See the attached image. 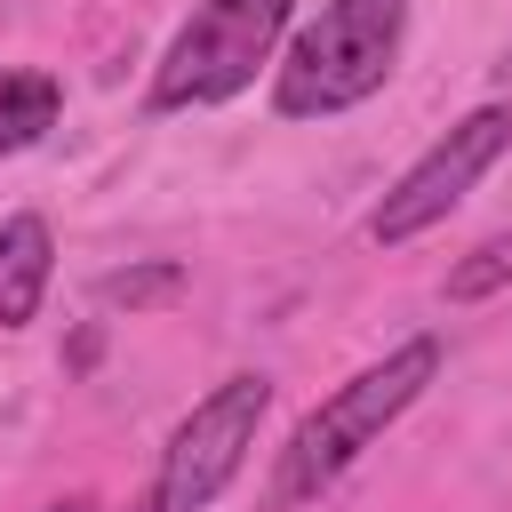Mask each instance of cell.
<instances>
[{
  "label": "cell",
  "instance_id": "6da1fadb",
  "mask_svg": "<svg viewBox=\"0 0 512 512\" xmlns=\"http://www.w3.org/2000/svg\"><path fill=\"white\" fill-rule=\"evenodd\" d=\"M440 376V344L432 336H408L400 352H384L376 368H360L352 384H336L296 432H288V448H280V464H272V512H296V504H312L328 480H344V464L360 456V448H376V432L400 416V408H416V392Z\"/></svg>",
  "mask_w": 512,
  "mask_h": 512
},
{
  "label": "cell",
  "instance_id": "7a4b0ae2",
  "mask_svg": "<svg viewBox=\"0 0 512 512\" xmlns=\"http://www.w3.org/2000/svg\"><path fill=\"white\" fill-rule=\"evenodd\" d=\"M400 32H408V8L400 0H328L280 56V80H272V104L288 120H328V112H352L368 104L392 64H400Z\"/></svg>",
  "mask_w": 512,
  "mask_h": 512
},
{
  "label": "cell",
  "instance_id": "3957f363",
  "mask_svg": "<svg viewBox=\"0 0 512 512\" xmlns=\"http://www.w3.org/2000/svg\"><path fill=\"white\" fill-rule=\"evenodd\" d=\"M280 32H288V0H200L152 72V112H192V104L240 96Z\"/></svg>",
  "mask_w": 512,
  "mask_h": 512
},
{
  "label": "cell",
  "instance_id": "277c9868",
  "mask_svg": "<svg viewBox=\"0 0 512 512\" xmlns=\"http://www.w3.org/2000/svg\"><path fill=\"white\" fill-rule=\"evenodd\" d=\"M264 408H272V384H264L256 368H248V376H224L208 400H192V416H184V424L168 432V448H160V472H152L144 512H208V504L240 480Z\"/></svg>",
  "mask_w": 512,
  "mask_h": 512
},
{
  "label": "cell",
  "instance_id": "5b68a950",
  "mask_svg": "<svg viewBox=\"0 0 512 512\" xmlns=\"http://www.w3.org/2000/svg\"><path fill=\"white\" fill-rule=\"evenodd\" d=\"M512 152V104H480V112H464L384 200H376V216H368V232L384 240V248H400V240H416V232H432L464 192H472V176L488 168V160H504Z\"/></svg>",
  "mask_w": 512,
  "mask_h": 512
},
{
  "label": "cell",
  "instance_id": "8992f818",
  "mask_svg": "<svg viewBox=\"0 0 512 512\" xmlns=\"http://www.w3.org/2000/svg\"><path fill=\"white\" fill-rule=\"evenodd\" d=\"M48 272H56V232L48 216H8L0 224V328H32L40 320V296H48Z\"/></svg>",
  "mask_w": 512,
  "mask_h": 512
},
{
  "label": "cell",
  "instance_id": "52a82bcc",
  "mask_svg": "<svg viewBox=\"0 0 512 512\" xmlns=\"http://www.w3.org/2000/svg\"><path fill=\"white\" fill-rule=\"evenodd\" d=\"M56 112H64V88L48 72H0V160L40 144L56 128Z\"/></svg>",
  "mask_w": 512,
  "mask_h": 512
},
{
  "label": "cell",
  "instance_id": "ba28073f",
  "mask_svg": "<svg viewBox=\"0 0 512 512\" xmlns=\"http://www.w3.org/2000/svg\"><path fill=\"white\" fill-rule=\"evenodd\" d=\"M512 280V232H496V240H480L464 264H448V304H480V296H496Z\"/></svg>",
  "mask_w": 512,
  "mask_h": 512
},
{
  "label": "cell",
  "instance_id": "9c48e42d",
  "mask_svg": "<svg viewBox=\"0 0 512 512\" xmlns=\"http://www.w3.org/2000/svg\"><path fill=\"white\" fill-rule=\"evenodd\" d=\"M184 288V272L176 264H144V272H104V304H128V312H144V304H160V296H176Z\"/></svg>",
  "mask_w": 512,
  "mask_h": 512
},
{
  "label": "cell",
  "instance_id": "30bf717a",
  "mask_svg": "<svg viewBox=\"0 0 512 512\" xmlns=\"http://www.w3.org/2000/svg\"><path fill=\"white\" fill-rule=\"evenodd\" d=\"M48 512H88V496H64V504H48Z\"/></svg>",
  "mask_w": 512,
  "mask_h": 512
},
{
  "label": "cell",
  "instance_id": "8fae6325",
  "mask_svg": "<svg viewBox=\"0 0 512 512\" xmlns=\"http://www.w3.org/2000/svg\"><path fill=\"white\" fill-rule=\"evenodd\" d=\"M496 80H512V48H504V64H496Z\"/></svg>",
  "mask_w": 512,
  "mask_h": 512
}]
</instances>
